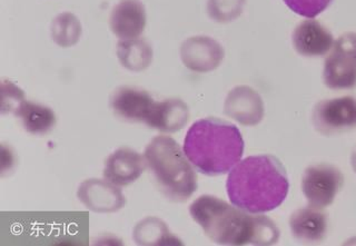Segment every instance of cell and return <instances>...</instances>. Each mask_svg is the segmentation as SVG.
<instances>
[{
  "instance_id": "6da1fadb",
  "label": "cell",
  "mask_w": 356,
  "mask_h": 246,
  "mask_svg": "<svg viewBox=\"0 0 356 246\" xmlns=\"http://www.w3.org/2000/svg\"><path fill=\"white\" fill-rule=\"evenodd\" d=\"M189 214L220 245H272L280 238V231L270 218L250 215L216 196H200L189 206Z\"/></svg>"
},
{
  "instance_id": "7a4b0ae2",
  "label": "cell",
  "mask_w": 356,
  "mask_h": 246,
  "mask_svg": "<svg viewBox=\"0 0 356 246\" xmlns=\"http://www.w3.org/2000/svg\"><path fill=\"white\" fill-rule=\"evenodd\" d=\"M289 183L283 164L272 155L239 161L228 174L226 190L232 204L253 214L270 212L283 204Z\"/></svg>"
},
{
  "instance_id": "3957f363",
  "label": "cell",
  "mask_w": 356,
  "mask_h": 246,
  "mask_svg": "<svg viewBox=\"0 0 356 246\" xmlns=\"http://www.w3.org/2000/svg\"><path fill=\"white\" fill-rule=\"evenodd\" d=\"M244 140L233 124L209 117L193 124L184 140V153L198 172L218 177L232 171L244 154Z\"/></svg>"
},
{
  "instance_id": "277c9868",
  "label": "cell",
  "mask_w": 356,
  "mask_h": 246,
  "mask_svg": "<svg viewBox=\"0 0 356 246\" xmlns=\"http://www.w3.org/2000/svg\"><path fill=\"white\" fill-rule=\"evenodd\" d=\"M145 161L157 188L166 197L185 202L197 190V175L179 144L159 135L145 149Z\"/></svg>"
},
{
  "instance_id": "5b68a950",
  "label": "cell",
  "mask_w": 356,
  "mask_h": 246,
  "mask_svg": "<svg viewBox=\"0 0 356 246\" xmlns=\"http://www.w3.org/2000/svg\"><path fill=\"white\" fill-rule=\"evenodd\" d=\"M324 84L334 90L356 87V33H345L334 42L323 69Z\"/></svg>"
},
{
  "instance_id": "8992f818",
  "label": "cell",
  "mask_w": 356,
  "mask_h": 246,
  "mask_svg": "<svg viewBox=\"0 0 356 246\" xmlns=\"http://www.w3.org/2000/svg\"><path fill=\"white\" fill-rule=\"evenodd\" d=\"M314 129L324 136H335L356 127V98H332L315 105L312 114Z\"/></svg>"
},
{
  "instance_id": "52a82bcc",
  "label": "cell",
  "mask_w": 356,
  "mask_h": 246,
  "mask_svg": "<svg viewBox=\"0 0 356 246\" xmlns=\"http://www.w3.org/2000/svg\"><path fill=\"white\" fill-rule=\"evenodd\" d=\"M344 183L339 168L317 164L306 168L302 177V190L309 206L325 208L333 203Z\"/></svg>"
},
{
  "instance_id": "ba28073f",
  "label": "cell",
  "mask_w": 356,
  "mask_h": 246,
  "mask_svg": "<svg viewBox=\"0 0 356 246\" xmlns=\"http://www.w3.org/2000/svg\"><path fill=\"white\" fill-rule=\"evenodd\" d=\"M224 56L220 42L209 36L191 37L181 47V62L195 73L213 72L222 64Z\"/></svg>"
},
{
  "instance_id": "9c48e42d",
  "label": "cell",
  "mask_w": 356,
  "mask_h": 246,
  "mask_svg": "<svg viewBox=\"0 0 356 246\" xmlns=\"http://www.w3.org/2000/svg\"><path fill=\"white\" fill-rule=\"evenodd\" d=\"M77 197L83 206L96 213H115L125 206L126 199L117 185L103 179L83 181L77 190Z\"/></svg>"
},
{
  "instance_id": "30bf717a",
  "label": "cell",
  "mask_w": 356,
  "mask_h": 246,
  "mask_svg": "<svg viewBox=\"0 0 356 246\" xmlns=\"http://www.w3.org/2000/svg\"><path fill=\"white\" fill-rule=\"evenodd\" d=\"M224 112L243 126H256L264 118V103L252 87L236 86L228 92Z\"/></svg>"
},
{
  "instance_id": "8fae6325",
  "label": "cell",
  "mask_w": 356,
  "mask_h": 246,
  "mask_svg": "<svg viewBox=\"0 0 356 246\" xmlns=\"http://www.w3.org/2000/svg\"><path fill=\"white\" fill-rule=\"evenodd\" d=\"M155 103L149 92L136 87H120L111 97V107L115 115L131 123L147 124Z\"/></svg>"
},
{
  "instance_id": "7c38bea8",
  "label": "cell",
  "mask_w": 356,
  "mask_h": 246,
  "mask_svg": "<svg viewBox=\"0 0 356 246\" xmlns=\"http://www.w3.org/2000/svg\"><path fill=\"white\" fill-rule=\"evenodd\" d=\"M146 165L145 157L138 151L122 147L106 158L104 177L117 186H126L142 177Z\"/></svg>"
},
{
  "instance_id": "4fadbf2b",
  "label": "cell",
  "mask_w": 356,
  "mask_h": 246,
  "mask_svg": "<svg viewBox=\"0 0 356 246\" xmlns=\"http://www.w3.org/2000/svg\"><path fill=\"white\" fill-rule=\"evenodd\" d=\"M295 51L304 57H322L331 51L334 45L331 31L315 19L304 20L293 31Z\"/></svg>"
},
{
  "instance_id": "5bb4252c",
  "label": "cell",
  "mask_w": 356,
  "mask_h": 246,
  "mask_svg": "<svg viewBox=\"0 0 356 246\" xmlns=\"http://www.w3.org/2000/svg\"><path fill=\"white\" fill-rule=\"evenodd\" d=\"M146 10L140 0H120L111 15V29L120 40H136L146 27Z\"/></svg>"
},
{
  "instance_id": "9a60e30c",
  "label": "cell",
  "mask_w": 356,
  "mask_h": 246,
  "mask_svg": "<svg viewBox=\"0 0 356 246\" xmlns=\"http://www.w3.org/2000/svg\"><path fill=\"white\" fill-rule=\"evenodd\" d=\"M289 227L298 240L316 243L325 238L327 216L321 208L309 206L295 211L289 218Z\"/></svg>"
},
{
  "instance_id": "2e32d148",
  "label": "cell",
  "mask_w": 356,
  "mask_h": 246,
  "mask_svg": "<svg viewBox=\"0 0 356 246\" xmlns=\"http://www.w3.org/2000/svg\"><path fill=\"white\" fill-rule=\"evenodd\" d=\"M189 120L186 104L178 98L156 101L147 126L163 133H175L185 127Z\"/></svg>"
},
{
  "instance_id": "e0dca14e",
  "label": "cell",
  "mask_w": 356,
  "mask_h": 246,
  "mask_svg": "<svg viewBox=\"0 0 356 246\" xmlns=\"http://www.w3.org/2000/svg\"><path fill=\"white\" fill-rule=\"evenodd\" d=\"M15 115L22 120V126L31 134H46L56 125V114L53 109L33 101H22Z\"/></svg>"
},
{
  "instance_id": "ac0fdd59",
  "label": "cell",
  "mask_w": 356,
  "mask_h": 246,
  "mask_svg": "<svg viewBox=\"0 0 356 246\" xmlns=\"http://www.w3.org/2000/svg\"><path fill=\"white\" fill-rule=\"evenodd\" d=\"M133 238L138 245H181V240L170 233L164 222L146 218L134 227Z\"/></svg>"
},
{
  "instance_id": "d6986e66",
  "label": "cell",
  "mask_w": 356,
  "mask_h": 246,
  "mask_svg": "<svg viewBox=\"0 0 356 246\" xmlns=\"http://www.w3.org/2000/svg\"><path fill=\"white\" fill-rule=\"evenodd\" d=\"M117 57L122 67L134 73H139L153 62V49L146 40H122L117 47Z\"/></svg>"
},
{
  "instance_id": "ffe728a7",
  "label": "cell",
  "mask_w": 356,
  "mask_h": 246,
  "mask_svg": "<svg viewBox=\"0 0 356 246\" xmlns=\"http://www.w3.org/2000/svg\"><path fill=\"white\" fill-rule=\"evenodd\" d=\"M81 24L75 15L70 13L59 14L51 23V38L60 47L75 46L81 37Z\"/></svg>"
},
{
  "instance_id": "44dd1931",
  "label": "cell",
  "mask_w": 356,
  "mask_h": 246,
  "mask_svg": "<svg viewBox=\"0 0 356 246\" xmlns=\"http://www.w3.org/2000/svg\"><path fill=\"white\" fill-rule=\"evenodd\" d=\"M246 0H209L207 13L217 23H231L242 15Z\"/></svg>"
},
{
  "instance_id": "7402d4cb",
  "label": "cell",
  "mask_w": 356,
  "mask_h": 246,
  "mask_svg": "<svg viewBox=\"0 0 356 246\" xmlns=\"http://www.w3.org/2000/svg\"><path fill=\"white\" fill-rule=\"evenodd\" d=\"M333 0H284L292 12L307 19H313L326 10Z\"/></svg>"
},
{
  "instance_id": "603a6c76",
  "label": "cell",
  "mask_w": 356,
  "mask_h": 246,
  "mask_svg": "<svg viewBox=\"0 0 356 246\" xmlns=\"http://www.w3.org/2000/svg\"><path fill=\"white\" fill-rule=\"evenodd\" d=\"M1 90H3V105H1L3 114L6 113L15 114L22 101H25V94L19 87L13 84L10 81H3Z\"/></svg>"
},
{
  "instance_id": "cb8c5ba5",
  "label": "cell",
  "mask_w": 356,
  "mask_h": 246,
  "mask_svg": "<svg viewBox=\"0 0 356 246\" xmlns=\"http://www.w3.org/2000/svg\"><path fill=\"white\" fill-rule=\"evenodd\" d=\"M350 165H352L354 172L356 173V149H354L353 154H352V157H350Z\"/></svg>"
}]
</instances>
